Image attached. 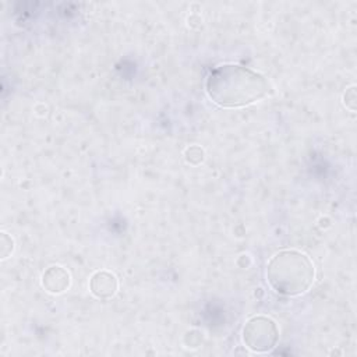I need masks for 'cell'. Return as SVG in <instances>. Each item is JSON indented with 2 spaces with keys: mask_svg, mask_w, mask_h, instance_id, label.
<instances>
[{
  "mask_svg": "<svg viewBox=\"0 0 357 357\" xmlns=\"http://www.w3.org/2000/svg\"><path fill=\"white\" fill-rule=\"evenodd\" d=\"M315 278L312 261L301 251L283 250L275 254L266 265L269 286L283 296L305 293Z\"/></svg>",
  "mask_w": 357,
  "mask_h": 357,
  "instance_id": "7a4b0ae2",
  "label": "cell"
},
{
  "mask_svg": "<svg viewBox=\"0 0 357 357\" xmlns=\"http://www.w3.org/2000/svg\"><path fill=\"white\" fill-rule=\"evenodd\" d=\"M119 289L117 278L107 271H98L91 276L89 290L91 293L100 300L112 298Z\"/></svg>",
  "mask_w": 357,
  "mask_h": 357,
  "instance_id": "277c9868",
  "label": "cell"
},
{
  "mask_svg": "<svg viewBox=\"0 0 357 357\" xmlns=\"http://www.w3.org/2000/svg\"><path fill=\"white\" fill-rule=\"evenodd\" d=\"M279 339V329L275 321L268 317L257 315L250 318L243 328V343L255 353L272 350Z\"/></svg>",
  "mask_w": 357,
  "mask_h": 357,
  "instance_id": "3957f363",
  "label": "cell"
},
{
  "mask_svg": "<svg viewBox=\"0 0 357 357\" xmlns=\"http://www.w3.org/2000/svg\"><path fill=\"white\" fill-rule=\"evenodd\" d=\"M205 88L212 102L222 107L247 106L269 92V84L264 75L238 64H223L212 70Z\"/></svg>",
  "mask_w": 357,
  "mask_h": 357,
  "instance_id": "6da1fadb",
  "label": "cell"
},
{
  "mask_svg": "<svg viewBox=\"0 0 357 357\" xmlns=\"http://www.w3.org/2000/svg\"><path fill=\"white\" fill-rule=\"evenodd\" d=\"M349 102H351V110H354V103H356V88L351 86L344 92V105L347 106Z\"/></svg>",
  "mask_w": 357,
  "mask_h": 357,
  "instance_id": "52a82bcc",
  "label": "cell"
},
{
  "mask_svg": "<svg viewBox=\"0 0 357 357\" xmlns=\"http://www.w3.org/2000/svg\"><path fill=\"white\" fill-rule=\"evenodd\" d=\"M185 159H187L190 163L197 165V163L202 162V159H204V151H202L199 146L192 145V146L187 148V151H185Z\"/></svg>",
  "mask_w": 357,
  "mask_h": 357,
  "instance_id": "8992f818",
  "label": "cell"
},
{
  "mask_svg": "<svg viewBox=\"0 0 357 357\" xmlns=\"http://www.w3.org/2000/svg\"><path fill=\"white\" fill-rule=\"evenodd\" d=\"M42 284L49 293H63L70 286V275L64 268L59 265L50 266L45 271L42 276Z\"/></svg>",
  "mask_w": 357,
  "mask_h": 357,
  "instance_id": "5b68a950",
  "label": "cell"
}]
</instances>
